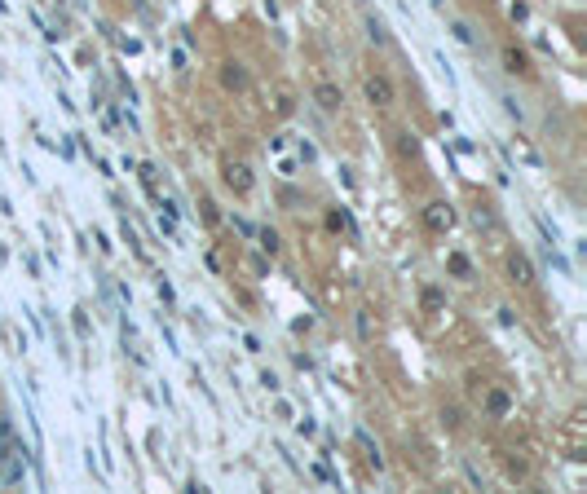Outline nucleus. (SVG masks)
<instances>
[{"instance_id": "3", "label": "nucleus", "mask_w": 587, "mask_h": 494, "mask_svg": "<svg viewBox=\"0 0 587 494\" xmlns=\"http://www.w3.org/2000/svg\"><path fill=\"white\" fill-rule=\"evenodd\" d=\"M27 481V446L0 450V486H23Z\"/></svg>"}, {"instance_id": "20", "label": "nucleus", "mask_w": 587, "mask_h": 494, "mask_svg": "<svg viewBox=\"0 0 587 494\" xmlns=\"http://www.w3.org/2000/svg\"><path fill=\"white\" fill-rule=\"evenodd\" d=\"M442 428L460 433V428H464V411H460V406H442Z\"/></svg>"}, {"instance_id": "22", "label": "nucleus", "mask_w": 587, "mask_h": 494, "mask_svg": "<svg viewBox=\"0 0 587 494\" xmlns=\"http://www.w3.org/2000/svg\"><path fill=\"white\" fill-rule=\"evenodd\" d=\"M508 477L526 481V477H530V464H526V459H508Z\"/></svg>"}, {"instance_id": "27", "label": "nucleus", "mask_w": 587, "mask_h": 494, "mask_svg": "<svg viewBox=\"0 0 587 494\" xmlns=\"http://www.w3.org/2000/svg\"><path fill=\"white\" fill-rule=\"evenodd\" d=\"M279 203H283V208H296V203H301V195H296V190H283Z\"/></svg>"}, {"instance_id": "4", "label": "nucleus", "mask_w": 587, "mask_h": 494, "mask_svg": "<svg viewBox=\"0 0 587 494\" xmlns=\"http://www.w3.org/2000/svg\"><path fill=\"white\" fill-rule=\"evenodd\" d=\"M362 93H367V102L380 106V111H384V106H393V98H398L389 75H367V80H362Z\"/></svg>"}, {"instance_id": "7", "label": "nucleus", "mask_w": 587, "mask_h": 494, "mask_svg": "<svg viewBox=\"0 0 587 494\" xmlns=\"http://www.w3.org/2000/svg\"><path fill=\"white\" fill-rule=\"evenodd\" d=\"M314 102L323 106L327 115H340V106H345V93H340L336 84H327V80H323V84H318V89H314Z\"/></svg>"}, {"instance_id": "18", "label": "nucleus", "mask_w": 587, "mask_h": 494, "mask_svg": "<svg viewBox=\"0 0 587 494\" xmlns=\"http://www.w3.org/2000/svg\"><path fill=\"white\" fill-rule=\"evenodd\" d=\"M420 305L429 309V314H437V309H446V296L437 292V287H424V292H420Z\"/></svg>"}, {"instance_id": "26", "label": "nucleus", "mask_w": 587, "mask_h": 494, "mask_svg": "<svg viewBox=\"0 0 587 494\" xmlns=\"http://www.w3.org/2000/svg\"><path fill=\"white\" fill-rule=\"evenodd\" d=\"M455 40H464V45H477L473 31H468V23H455Z\"/></svg>"}, {"instance_id": "19", "label": "nucleus", "mask_w": 587, "mask_h": 494, "mask_svg": "<svg viewBox=\"0 0 587 494\" xmlns=\"http://www.w3.org/2000/svg\"><path fill=\"white\" fill-rule=\"evenodd\" d=\"M256 239H261V247L270 256H279V247H283V239H279V230H270V225H265V230H256Z\"/></svg>"}, {"instance_id": "12", "label": "nucleus", "mask_w": 587, "mask_h": 494, "mask_svg": "<svg viewBox=\"0 0 587 494\" xmlns=\"http://www.w3.org/2000/svg\"><path fill=\"white\" fill-rule=\"evenodd\" d=\"M327 230H332V234H354V221H349L345 208H332V212H327Z\"/></svg>"}, {"instance_id": "14", "label": "nucleus", "mask_w": 587, "mask_h": 494, "mask_svg": "<svg viewBox=\"0 0 587 494\" xmlns=\"http://www.w3.org/2000/svg\"><path fill=\"white\" fill-rule=\"evenodd\" d=\"M354 322H358V340H376V314L371 309H358Z\"/></svg>"}, {"instance_id": "5", "label": "nucleus", "mask_w": 587, "mask_h": 494, "mask_svg": "<svg viewBox=\"0 0 587 494\" xmlns=\"http://www.w3.org/2000/svg\"><path fill=\"white\" fill-rule=\"evenodd\" d=\"M221 89L226 93H248L252 89V75H248V67L243 62H221Z\"/></svg>"}, {"instance_id": "15", "label": "nucleus", "mask_w": 587, "mask_h": 494, "mask_svg": "<svg viewBox=\"0 0 587 494\" xmlns=\"http://www.w3.org/2000/svg\"><path fill=\"white\" fill-rule=\"evenodd\" d=\"M14 446H23V437L14 433V420H9V415H0V450H14Z\"/></svg>"}, {"instance_id": "25", "label": "nucleus", "mask_w": 587, "mask_h": 494, "mask_svg": "<svg viewBox=\"0 0 587 494\" xmlns=\"http://www.w3.org/2000/svg\"><path fill=\"white\" fill-rule=\"evenodd\" d=\"M530 18V9H526V0H517V5H512V23H526Z\"/></svg>"}, {"instance_id": "6", "label": "nucleus", "mask_w": 587, "mask_h": 494, "mask_svg": "<svg viewBox=\"0 0 587 494\" xmlns=\"http://www.w3.org/2000/svg\"><path fill=\"white\" fill-rule=\"evenodd\" d=\"M508 283H517V287H530V283H535V265H530L526 252H512V256H508Z\"/></svg>"}, {"instance_id": "28", "label": "nucleus", "mask_w": 587, "mask_h": 494, "mask_svg": "<svg viewBox=\"0 0 587 494\" xmlns=\"http://www.w3.org/2000/svg\"><path fill=\"white\" fill-rule=\"evenodd\" d=\"M76 331L80 336H89V318H84V309H76Z\"/></svg>"}, {"instance_id": "11", "label": "nucleus", "mask_w": 587, "mask_h": 494, "mask_svg": "<svg viewBox=\"0 0 587 494\" xmlns=\"http://www.w3.org/2000/svg\"><path fill=\"white\" fill-rule=\"evenodd\" d=\"M473 225H477V230H486V234H495L499 230L495 208H490V203H477V208H473Z\"/></svg>"}, {"instance_id": "9", "label": "nucleus", "mask_w": 587, "mask_h": 494, "mask_svg": "<svg viewBox=\"0 0 587 494\" xmlns=\"http://www.w3.org/2000/svg\"><path fill=\"white\" fill-rule=\"evenodd\" d=\"M508 411H512V397L504 389H486V415L490 420H508Z\"/></svg>"}, {"instance_id": "1", "label": "nucleus", "mask_w": 587, "mask_h": 494, "mask_svg": "<svg viewBox=\"0 0 587 494\" xmlns=\"http://www.w3.org/2000/svg\"><path fill=\"white\" fill-rule=\"evenodd\" d=\"M221 181H226V190L239 199H248L256 190V173L243 164V159H226V164H221Z\"/></svg>"}, {"instance_id": "2", "label": "nucleus", "mask_w": 587, "mask_h": 494, "mask_svg": "<svg viewBox=\"0 0 587 494\" xmlns=\"http://www.w3.org/2000/svg\"><path fill=\"white\" fill-rule=\"evenodd\" d=\"M420 221H424V230L429 234H451L455 230V208L446 199H433V203H424L420 208Z\"/></svg>"}, {"instance_id": "13", "label": "nucleus", "mask_w": 587, "mask_h": 494, "mask_svg": "<svg viewBox=\"0 0 587 494\" xmlns=\"http://www.w3.org/2000/svg\"><path fill=\"white\" fill-rule=\"evenodd\" d=\"M446 270H451L455 278H473V261H468L464 252H451L446 256Z\"/></svg>"}, {"instance_id": "16", "label": "nucleus", "mask_w": 587, "mask_h": 494, "mask_svg": "<svg viewBox=\"0 0 587 494\" xmlns=\"http://www.w3.org/2000/svg\"><path fill=\"white\" fill-rule=\"evenodd\" d=\"M358 446H362V459H367V464H371V468H376V472H380V468H384V459H380V446H376V442H371V437H367V433H358Z\"/></svg>"}, {"instance_id": "17", "label": "nucleus", "mask_w": 587, "mask_h": 494, "mask_svg": "<svg viewBox=\"0 0 587 494\" xmlns=\"http://www.w3.org/2000/svg\"><path fill=\"white\" fill-rule=\"evenodd\" d=\"M137 177H142L146 195H151V199H159V168H155V164H142V168H137Z\"/></svg>"}, {"instance_id": "10", "label": "nucleus", "mask_w": 587, "mask_h": 494, "mask_svg": "<svg viewBox=\"0 0 587 494\" xmlns=\"http://www.w3.org/2000/svg\"><path fill=\"white\" fill-rule=\"evenodd\" d=\"M393 146H398L402 159H415V155H420V137H415L411 128H398V133H393Z\"/></svg>"}, {"instance_id": "21", "label": "nucleus", "mask_w": 587, "mask_h": 494, "mask_svg": "<svg viewBox=\"0 0 587 494\" xmlns=\"http://www.w3.org/2000/svg\"><path fill=\"white\" fill-rule=\"evenodd\" d=\"M367 40L371 45H389V31H384L380 18H367Z\"/></svg>"}, {"instance_id": "8", "label": "nucleus", "mask_w": 587, "mask_h": 494, "mask_svg": "<svg viewBox=\"0 0 587 494\" xmlns=\"http://www.w3.org/2000/svg\"><path fill=\"white\" fill-rule=\"evenodd\" d=\"M504 71L508 75H530L535 67H530V53L517 49V45H504Z\"/></svg>"}, {"instance_id": "24", "label": "nucleus", "mask_w": 587, "mask_h": 494, "mask_svg": "<svg viewBox=\"0 0 587 494\" xmlns=\"http://www.w3.org/2000/svg\"><path fill=\"white\" fill-rule=\"evenodd\" d=\"M199 208H204V221H208V225L221 221V217H217V203H212V199H199Z\"/></svg>"}, {"instance_id": "23", "label": "nucleus", "mask_w": 587, "mask_h": 494, "mask_svg": "<svg viewBox=\"0 0 587 494\" xmlns=\"http://www.w3.org/2000/svg\"><path fill=\"white\" fill-rule=\"evenodd\" d=\"M274 111H279V115H292V111H296L292 93H279V102H274Z\"/></svg>"}]
</instances>
